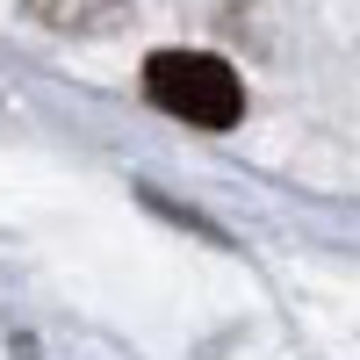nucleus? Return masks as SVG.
<instances>
[{"mask_svg":"<svg viewBox=\"0 0 360 360\" xmlns=\"http://www.w3.org/2000/svg\"><path fill=\"white\" fill-rule=\"evenodd\" d=\"M144 94H152V108L180 115V123H195V130H231L238 115H245L238 72L224 58H209V51H152L144 58Z\"/></svg>","mask_w":360,"mask_h":360,"instance_id":"nucleus-1","label":"nucleus"},{"mask_svg":"<svg viewBox=\"0 0 360 360\" xmlns=\"http://www.w3.org/2000/svg\"><path fill=\"white\" fill-rule=\"evenodd\" d=\"M29 22L58 29V37H94V29H115L130 15V0H22Z\"/></svg>","mask_w":360,"mask_h":360,"instance_id":"nucleus-2","label":"nucleus"}]
</instances>
